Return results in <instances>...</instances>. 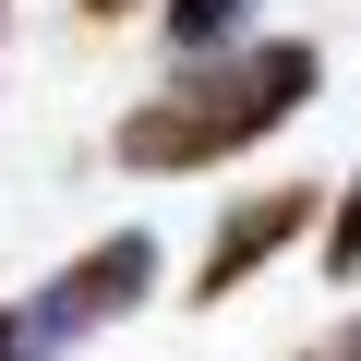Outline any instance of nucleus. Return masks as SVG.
<instances>
[{"label":"nucleus","instance_id":"nucleus-6","mask_svg":"<svg viewBox=\"0 0 361 361\" xmlns=\"http://www.w3.org/2000/svg\"><path fill=\"white\" fill-rule=\"evenodd\" d=\"M85 13H97V25H121V13H145V0H85Z\"/></svg>","mask_w":361,"mask_h":361},{"label":"nucleus","instance_id":"nucleus-7","mask_svg":"<svg viewBox=\"0 0 361 361\" xmlns=\"http://www.w3.org/2000/svg\"><path fill=\"white\" fill-rule=\"evenodd\" d=\"M313 361H361V325H349V337H337V349H313Z\"/></svg>","mask_w":361,"mask_h":361},{"label":"nucleus","instance_id":"nucleus-5","mask_svg":"<svg viewBox=\"0 0 361 361\" xmlns=\"http://www.w3.org/2000/svg\"><path fill=\"white\" fill-rule=\"evenodd\" d=\"M325 277H361V180H349L337 217H325Z\"/></svg>","mask_w":361,"mask_h":361},{"label":"nucleus","instance_id":"nucleus-8","mask_svg":"<svg viewBox=\"0 0 361 361\" xmlns=\"http://www.w3.org/2000/svg\"><path fill=\"white\" fill-rule=\"evenodd\" d=\"M0 361H25V349H13V313H0Z\"/></svg>","mask_w":361,"mask_h":361},{"label":"nucleus","instance_id":"nucleus-2","mask_svg":"<svg viewBox=\"0 0 361 361\" xmlns=\"http://www.w3.org/2000/svg\"><path fill=\"white\" fill-rule=\"evenodd\" d=\"M145 289H157V241H145V229H109L85 265H61L37 301H13V349H25V361H61V349H85L97 325H121Z\"/></svg>","mask_w":361,"mask_h":361},{"label":"nucleus","instance_id":"nucleus-1","mask_svg":"<svg viewBox=\"0 0 361 361\" xmlns=\"http://www.w3.org/2000/svg\"><path fill=\"white\" fill-rule=\"evenodd\" d=\"M325 85V61L301 37H253V49H217V61H180L157 97L121 109V169H217L241 145H265L277 121H301Z\"/></svg>","mask_w":361,"mask_h":361},{"label":"nucleus","instance_id":"nucleus-3","mask_svg":"<svg viewBox=\"0 0 361 361\" xmlns=\"http://www.w3.org/2000/svg\"><path fill=\"white\" fill-rule=\"evenodd\" d=\"M301 229H313V193H301V180H265L253 205H229V217H217V241H205V265H193V301H229V289H241V277H265Z\"/></svg>","mask_w":361,"mask_h":361},{"label":"nucleus","instance_id":"nucleus-4","mask_svg":"<svg viewBox=\"0 0 361 361\" xmlns=\"http://www.w3.org/2000/svg\"><path fill=\"white\" fill-rule=\"evenodd\" d=\"M241 25H253V0H169V49L180 61H217Z\"/></svg>","mask_w":361,"mask_h":361}]
</instances>
